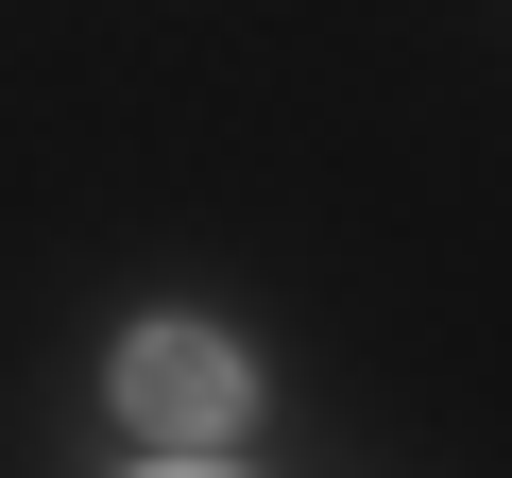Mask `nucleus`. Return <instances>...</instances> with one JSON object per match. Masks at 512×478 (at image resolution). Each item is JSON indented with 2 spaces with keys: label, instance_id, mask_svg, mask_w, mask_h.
<instances>
[{
  "label": "nucleus",
  "instance_id": "1",
  "mask_svg": "<svg viewBox=\"0 0 512 478\" xmlns=\"http://www.w3.org/2000/svg\"><path fill=\"white\" fill-rule=\"evenodd\" d=\"M103 410H120L154 461H222V444L256 427V359H239V325H205V308H154V325H120V359H103Z\"/></svg>",
  "mask_w": 512,
  "mask_h": 478
},
{
  "label": "nucleus",
  "instance_id": "2",
  "mask_svg": "<svg viewBox=\"0 0 512 478\" xmlns=\"http://www.w3.org/2000/svg\"><path fill=\"white\" fill-rule=\"evenodd\" d=\"M154 478H222V461H154Z\"/></svg>",
  "mask_w": 512,
  "mask_h": 478
}]
</instances>
